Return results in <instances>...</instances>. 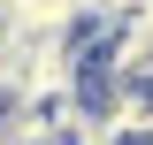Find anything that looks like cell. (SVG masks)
Listing matches in <instances>:
<instances>
[{
    "instance_id": "obj_1",
    "label": "cell",
    "mask_w": 153,
    "mask_h": 145,
    "mask_svg": "<svg viewBox=\"0 0 153 145\" xmlns=\"http://www.w3.org/2000/svg\"><path fill=\"white\" fill-rule=\"evenodd\" d=\"M0 138H8V99H0Z\"/></svg>"
}]
</instances>
